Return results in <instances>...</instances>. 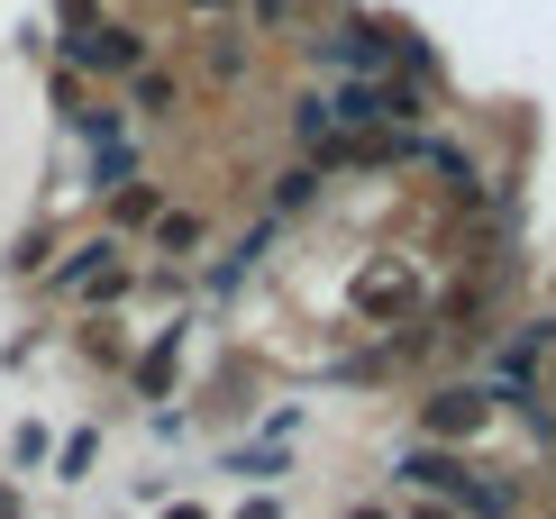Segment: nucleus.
<instances>
[{"instance_id": "10", "label": "nucleus", "mask_w": 556, "mask_h": 519, "mask_svg": "<svg viewBox=\"0 0 556 519\" xmlns=\"http://www.w3.org/2000/svg\"><path fill=\"white\" fill-rule=\"evenodd\" d=\"M256 10H265V18H274V10H283V0H256Z\"/></svg>"}, {"instance_id": "3", "label": "nucleus", "mask_w": 556, "mask_h": 519, "mask_svg": "<svg viewBox=\"0 0 556 519\" xmlns=\"http://www.w3.org/2000/svg\"><path fill=\"white\" fill-rule=\"evenodd\" d=\"M155 246H165V255L201 246V219H192V210H165V219H155Z\"/></svg>"}, {"instance_id": "8", "label": "nucleus", "mask_w": 556, "mask_h": 519, "mask_svg": "<svg viewBox=\"0 0 556 519\" xmlns=\"http://www.w3.org/2000/svg\"><path fill=\"white\" fill-rule=\"evenodd\" d=\"M165 519H201V510H192V502H174V510H165Z\"/></svg>"}, {"instance_id": "6", "label": "nucleus", "mask_w": 556, "mask_h": 519, "mask_svg": "<svg viewBox=\"0 0 556 519\" xmlns=\"http://www.w3.org/2000/svg\"><path fill=\"white\" fill-rule=\"evenodd\" d=\"M0 519H18V492H10V483H0Z\"/></svg>"}, {"instance_id": "4", "label": "nucleus", "mask_w": 556, "mask_h": 519, "mask_svg": "<svg viewBox=\"0 0 556 519\" xmlns=\"http://www.w3.org/2000/svg\"><path fill=\"white\" fill-rule=\"evenodd\" d=\"M137 110H174V83L155 74V64H147V74H137Z\"/></svg>"}, {"instance_id": "2", "label": "nucleus", "mask_w": 556, "mask_h": 519, "mask_svg": "<svg viewBox=\"0 0 556 519\" xmlns=\"http://www.w3.org/2000/svg\"><path fill=\"white\" fill-rule=\"evenodd\" d=\"M483 429V392H438L429 401V438H475Z\"/></svg>"}, {"instance_id": "7", "label": "nucleus", "mask_w": 556, "mask_h": 519, "mask_svg": "<svg viewBox=\"0 0 556 519\" xmlns=\"http://www.w3.org/2000/svg\"><path fill=\"white\" fill-rule=\"evenodd\" d=\"M238 519H274V502H247V510H238Z\"/></svg>"}, {"instance_id": "9", "label": "nucleus", "mask_w": 556, "mask_h": 519, "mask_svg": "<svg viewBox=\"0 0 556 519\" xmlns=\"http://www.w3.org/2000/svg\"><path fill=\"white\" fill-rule=\"evenodd\" d=\"M192 10H228V0H192Z\"/></svg>"}, {"instance_id": "1", "label": "nucleus", "mask_w": 556, "mask_h": 519, "mask_svg": "<svg viewBox=\"0 0 556 519\" xmlns=\"http://www.w3.org/2000/svg\"><path fill=\"white\" fill-rule=\"evenodd\" d=\"M74 55L91 64V74H147V37L91 18V0H74Z\"/></svg>"}, {"instance_id": "5", "label": "nucleus", "mask_w": 556, "mask_h": 519, "mask_svg": "<svg viewBox=\"0 0 556 519\" xmlns=\"http://www.w3.org/2000/svg\"><path fill=\"white\" fill-rule=\"evenodd\" d=\"M110 210H119V219H155V192H147V182H128V192L110 201Z\"/></svg>"}]
</instances>
